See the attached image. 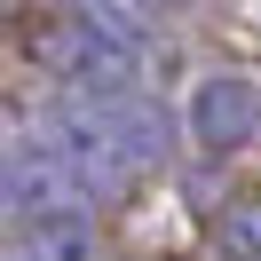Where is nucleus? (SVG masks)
Listing matches in <instances>:
<instances>
[{
	"label": "nucleus",
	"mask_w": 261,
	"mask_h": 261,
	"mask_svg": "<svg viewBox=\"0 0 261 261\" xmlns=\"http://www.w3.org/2000/svg\"><path fill=\"white\" fill-rule=\"evenodd\" d=\"M190 127H198L206 150H245L261 135V87L245 80V71H214V80L198 87V103H190Z\"/></svg>",
	"instance_id": "f257e3e1"
},
{
	"label": "nucleus",
	"mask_w": 261,
	"mask_h": 261,
	"mask_svg": "<svg viewBox=\"0 0 261 261\" xmlns=\"http://www.w3.org/2000/svg\"><path fill=\"white\" fill-rule=\"evenodd\" d=\"M222 245H238L245 261H261V206H245V214H229V222H222Z\"/></svg>",
	"instance_id": "f03ea898"
},
{
	"label": "nucleus",
	"mask_w": 261,
	"mask_h": 261,
	"mask_svg": "<svg viewBox=\"0 0 261 261\" xmlns=\"http://www.w3.org/2000/svg\"><path fill=\"white\" fill-rule=\"evenodd\" d=\"M16 261H32V253H16Z\"/></svg>",
	"instance_id": "7ed1b4c3"
}]
</instances>
